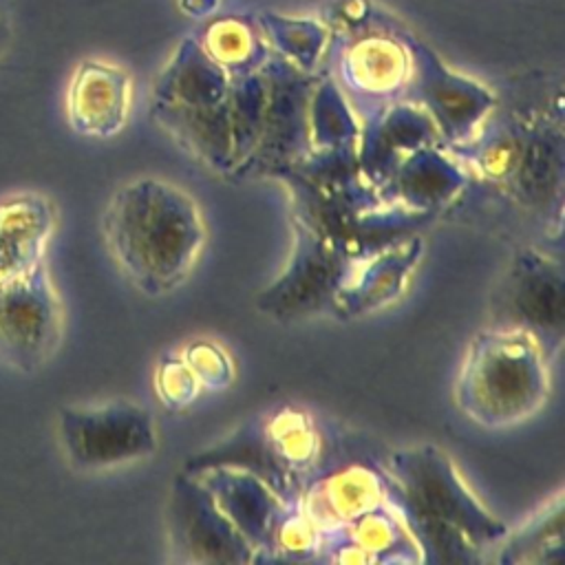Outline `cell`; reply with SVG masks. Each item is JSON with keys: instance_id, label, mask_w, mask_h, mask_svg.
Masks as SVG:
<instances>
[{"instance_id": "5b68a950", "label": "cell", "mask_w": 565, "mask_h": 565, "mask_svg": "<svg viewBox=\"0 0 565 565\" xmlns=\"http://www.w3.org/2000/svg\"><path fill=\"white\" fill-rule=\"evenodd\" d=\"M455 157L472 174L516 194L527 205L550 203L552 190H561L563 150L561 139L552 143V132L543 135L521 126L477 130L470 141L455 148Z\"/></svg>"}, {"instance_id": "7a4b0ae2", "label": "cell", "mask_w": 565, "mask_h": 565, "mask_svg": "<svg viewBox=\"0 0 565 565\" xmlns=\"http://www.w3.org/2000/svg\"><path fill=\"white\" fill-rule=\"evenodd\" d=\"M388 497L415 534L424 561H481L508 532L475 497L455 461L433 444L399 448L388 457Z\"/></svg>"}, {"instance_id": "277c9868", "label": "cell", "mask_w": 565, "mask_h": 565, "mask_svg": "<svg viewBox=\"0 0 565 565\" xmlns=\"http://www.w3.org/2000/svg\"><path fill=\"white\" fill-rule=\"evenodd\" d=\"M57 439L66 461L79 472L132 466L159 448L152 413L130 399L64 406L57 413Z\"/></svg>"}, {"instance_id": "ba28073f", "label": "cell", "mask_w": 565, "mask_h": 565, "mask_svg": "<svg viewBox=\"0 0 565 565\" xmlns=\"http://www.w3.org/2000/svg\"><path fill=\"white\" fill-rule=\"evenodd\" d=\"M168 532L179 561L252 563L256 552L194 475H177L168 503Z\"/></svg>"}, {"instance_id": "e0dca14e", "label": "cell", "mask_w": 565, "mask_h": 565, "mask_svg": "<svg viewBox=\"0 0 565 565\" xmlns=\"http://www.w3.org/2000/svg\"><path fill=\"white\" fill-rule=\"evenodd\" d=\"M503 565H550L565 561V508L556 492L516 530H508L490 552Z\"/></svg>"}, {"instance_id": "7c38bea8", "label": "cell", "mask_w": 565, "mask_h": 565, "mask_svg": "<svg viewBox=\"0 0 565 565\" xmlns=\"http://www.w3.org/2000/svg\"><path fill=\"white\" fill-rule=\"evenodd\" d=\"M130 77L124 68L86 60L66 88V119L77 135L108 139L128 121Z\"/></svg>"}, {"instance_id": "8fae6325", "label": "cell", "mask_w": 565, "mask_h": 565, "mask_svg": "<svg viewBox=\"0 0 565 565\" xmlns=\"http://www.w3.org/2000/svg\"><path fill=\"white\" fill-rule=\"evenodd\" d=\"M422 256V236H408L395 245L351 256L329 307L340 318H355L395 302L404 294Z\"/></svg>"}, {"instance_id": "9a60e30c", "label": "cell", "mask_w": 565, "mask_h": 565, "mask_svg": "<svg viewBox=\"0 0 565 565\" xmlns=\"http://www.w3.org/2000/svg\"><path fill=\"white\" fill-rule=\"evenodd\" d=\"M468 183V172L452 154L424 146L404 159L382 181V192H391L408 214L435 212L452 201Z\"/></svg>"}, {"instance_id": "7402d4cb", "label": "cell", "mask_w": 565, "mask_h": 565, "mask_svg": "<svg viewBox=\"0 0 565 565\" xmlns=\"http://www.w3.org/2000/svg\"><path fill=\"white\" fill-rule=\"evenodd\" d=\"M4 35H7V31H4V24L0 22V46L4 44Z\"/></svg>"}, {"instance_id": "52a82bcc", "label": "cell", "mask_w": 565, "mask_h": 565, "mask_svg": "<svg viewBox=\"0 0 565 565\" xmlns=\"http://www.w3.org/2000/svg\"><path fill=\"white\" fill-rule=\"evenodd\" d=\"M64 307L46 263L0 285V362L18 373L40 371L57 351Z\"/></svg>"}, {"instance_id": "30bf717a", "label": "cell", "mask_w": 565, "mask_h": 565, "mask_svg": "<svg viewBox=\"0 0 565 565\" xmlns=\"http://www.w3.org/2000/svg\"><path fill=\"white\" fill-rule=\"evenodd\" d=\"M192 475L210 490L223 514L252 545L256 561L269 558L276 525L291 499H285L254 470L234 463H210Z\"/></svg>"}, {"instance_id": "ac0fdd59", "label": "cell", "mask_w": 565, "mask_h": 565, "mask_svg": "<svg viewBox=\"0 0 565 565\" xmlns=\"http://www.w3.org/2000/svg\"><path fill=\"white\" fill-rule=\"evenodd\" d=\"M406 82L404 57L397 51H377L373 57L371 51L364 55H353L344 68V84L358 102L375 106L373 115H380L384 102L391 99Z\"/></svg>"}, {"instance_id": "ffe728a7", "label": "cell", "mask_w": 565, "mask_h": 565, "mask_svg": "<svg viewBox=\"0 0 565 565\" xmlns=\"http://www.w3.org/2000/svg\"><path fill=\"white\" fill-rule=\"evenodd\" d=\"M179 355L190 366L203 391H223L234 382V360L230 351L212 338L190 340Z\"/></svg>"}, {"instance_id": "6da1fadb", "label": "cell", "mask_w": 565, "mask_h": 565, "mask_svg": "<svg viewBox=\"0 0 565 565\" xmlns=\"http://www.w3.org/2000/svg\"><path fill=\"white\" fill-rule=\"evenodd\" d=\"M102 234L119 271L150 298L190 278L207 238L196 199L163 177H139L115 190Z\"/></svg>"}, {"instance_id": "3957f363", "label": "cell", "mask_w": 565, "mask_h": 565, "mask_svg": "<svg viewBox=\"0 0 565 565\" xmlns=\"http://www.w3.org/2000/svg\"><path fill=\"white\" fill-rule=\"evenodd\" d=\"M552 360L525 331L486 327L461 358L455 404L463 417L488 430H505L534 417L550 395Z\"/></svg>"}, {"instance_id": "2e32d148", "label": "cell", "mask_w": 565, "mask_h": 565, "mask_svg": "<svg viewBox=\"0 0 565 565\" xmlns=\"http://www.w3.org/2000/svg\"><path fill=\"white\" fill-rule=\"evenodd\" d=\"M263 452L269 457L267 483L274 486V477H282L285 494H289L291 481L309 477L320 461L322 439L313 417L296 406H280L269 413L260 428Z\"/></svg>"}, {"instance_id": "8992f818", "label": "cell", "mask_w": 565, "mask_h": 565, "mask_svg": "<svg viewBox=\"0 0 565 565\" xmlns=\"http://www.w3.org/2000/svg\"><path fill=\"white\" fill-rule=\"evenodd\" d=\"M488 324L530 333L552 360L561 351L565 324L561 263L534 247L519 249L494 287Z\"/></svg>"}, {"instance_id": "d6986e66", "label": "cell", "mask_w": 565, "mask_h": 565, "mask_svg": "<svg viewBox=\"0 0 565 565\" xmlns=\"http://www.w3.org/2000/svg\"><path fill=\"white\" fill-rule=\"evenodd\" d=\"M320 541L322 532L318 523L305 512L298 499H291L276 525L271 554L285 561H309L320 554Z\"/></svg>"}, {"instance_id": "4fadbf2b", "label": "cell", "mask_w": 565, "mask_h": 565, "mask_svg": "<svg viewBox=\"0 0 565 565\" xmlns=\"http://www.w3.org/2000/svg\"><path fill=\"white\" fill-rule=\"evenodd\" d=\"M55 223V205L40 192H20L0 201V285L46 263Z\"/></svg>"}, {"instance_id": "5bb4252c", "label": "cell", "mask_w": 565, "mask_h": 565, "mask_svg": "<svg viewBox=\"0 0 565 565\" xmlns=\"http://www.w3.org/2000/svg\"><path fill=\"white\" fill-rule=\"evenodd\" d=\"M320 532L340 527L366 510L388 501V479L366 463H349L309 481L296 497Z\"/></svg>"}, {"instance_id": "44dd1931", "label": "cell", "mask_w": 565, "mask_h": 565, "mask_svg": "<svg viewBox=\"0 0 565 565\" xmlns=\"http://www.w3.org/2000/svg\"><path fill=\"white\" fill-rule=\"evenodd\" d=\"M201 384L179 353H168L154 369V393L163 408L185 411L201 395Z\"/></svg>"}, {"instance_id": "9c48e42d", "label": "cell", "mask_w": 565, "mask_h": 565, "mask_svg": "<svg viewBox=\"0 0 565 565\" xmlns=\"http://www.w3.org/2000/svg\"><path fill=\"white\" fill-rule=\"evenodd\" d=\"M349 258L344 249L300 221L296 249L282 276L258 296V305L274 316H300L311 307L331 305V296Z\"/></svg>"}]
</instances>
